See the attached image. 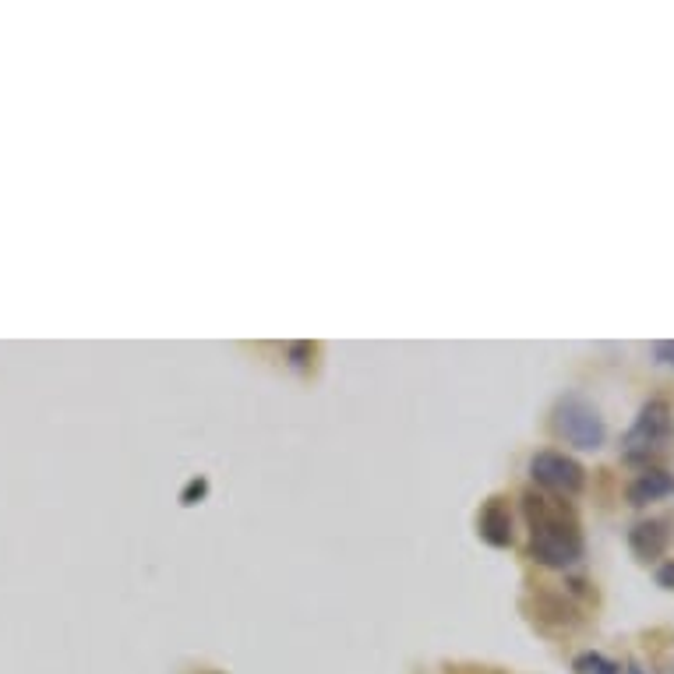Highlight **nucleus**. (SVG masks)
I'll use <instances>...</instances> for the list:
<instances>
[{"instance_id": "f257e3e1", "label": "nucleus", "mask_w": 674, "mask_h": 674, "mask_svg": "<svg viewBox=\"0 0 674 674\" xmlns=\"http://www.w3.org/2000/svg\"><path fill=\"white\" fill-rule=\"evenodd\" d=\"M523 513L529 519V558L547 568H572L583 558V534L572 508L529 492L523 495Z\"/></svg>"}, {"instance_id": "f03ea898", "label": "nucleus", "mask_w": 674, "mask_h": 674, "mask_svg": "<svg viewBox=\"0 0 674 674\" xmlns=\"http://www.w3.org/2000/svg\"><path fill=\"white\" fill-rule=\"evenodd\" d=\"M551 432H555V438H562L565 445L583 448V453H594V448H601L607 438L601 410L579 393H568L555 403V410H551Z\"/></svg>"}, {"instance_id": "7ed1b4c3", "label": "nucleus", "mask_w": 674, "mask_h": 674, "mask_svg": "<svg viewBox=\"0 0 674 674\" xmlns=\"http://www.w3.org/2000/svg\"><path fill=\"white\" fill-rule=\"evenodd\" d=\"M674 442V417H671V406L664 399H653L646 403L636 424L628 427V435L622 442V453L628 463H650L653 456L667 453Z\"/></svg>"}, {"instance_id": "20e7f679", "label": "nucleus", "mask_w": 674, "mask_h": 674, "mask_svg": "<svg viewBox=\"0 0 674 674\" xmlns=\"http://www.w3.org/2000/svg\"><path fill=\"white\" fill-rule=\"evenodd\" d=\"M529 477H534L541 487H547V492L565 495V498L579 495L583 484H586L583 466L565 453H551V448L529 459Z\"/></svg>"}, {"instance_id": "39448f33", "label": "nucleus", "mask_w": 674, "mask_h": 674, "mask_svg": "<svg viewBox=\"0 0 674 674\" xmlns=\"http://www.w3.org/2000/svg\"><path fill=\"white\" fill-rule=\"evenodd\" d=\"M671 544V523L667 519H646L640 526H632L628 547L640 562H657Z\"/></svg>"}, {"instance_id": "423d86ee", "label": "nucleus", "mask_w": 674, "mask_h": 674, "mask_svg": "<svg viewBox=\"0 0 674 674\" xmlns=\"http://www.w3.org/2000/svg\"><path fill=\"white\" fill-rule=\"evenodd\" d=\"M480 537L492 547H508L513 544V516H508V505L502 498H492L477 516Z\"/></svg>"}, {"instance_id": "0eeeda50", "label": "nucleus", "mask_w": 674, "mask_h": 674, "mask_svg": "<svg viewBox=\"0 0 674 674\" xmlns=\"http://www.w3.org/2000/svg\"><path fill=\"white\" fill-rule=\"evenodd\" d=\"M674 495V477L667 474V469H643V474L628 484V502L632 505H650V502H661Z\"/></svg>"}, {"instance_id": "6e6552de", "label": "nucleus", "mask_w": 674, "mask_h": 674, "mask_svg": "<svg viewBox=\"0 0 674 674\" xmlns=\"http://www.w3.org/2000/svg\"><path fill=\"white\" fill-rule=\"evenodd\" d=\"M576 671L579 674H622L618 664H611L607 657H601V653H583V657H576Z\"/></svg>"}, {"instance_id": "1a4fd4ad", "label": "nucleus", "mask_w": 674, "mask_h": 674, "mask_svg": "<svg viewBox=\"0 0 674 674\" xmlns=\"http://www.w3.org/2000/svg\"><path fill=\"white\" fill-rule=\"evenodd\" d=\"M657 583H661L664 589H674V562H664V565L657 568Z\"/></svg>"}, {"instance_id": "9d476101", "label": "nucleus", "mask_w": 674, "mask_h": 674, "mask_svg": "<svg viewBox=\"0 0 674 674\" xmlns=\"http://www.w3.org/2000/svg\"><path fill=\"white\" fill-rule=\"evenodd\" d=\"M206 495V480H191L188 492H184V505H195V498Z\"/></svg>"}, {"instance_id": "9b49d317", "label": "nucleus", "mask_w": 674, "mask_h": 674, "mask_svg": "<svg viewBox=\"0 0 674 674\" xmlns=\"http://www.w3.org/2000/svg\"><path fill=\"white\" fill-rule=\"evenodd\" d=\"M653 354H657L664 364H671V367H674V343H657V346H653Z\"/></svg>"}, {"instance_id": "f8f14e48", "label": "nucleus", "mask_w": 674, "mask_h": 674, "mask_svg": "<svg viewBox=\"0 0 674 674\" xmlns=\"http://www.w3.org/2000/svg\"><path fill=\"white\" fill-rule=\"evenodd\" d=\"M628 674H643V671L640 667H628Z\"/></svg>"}]
</instances>
